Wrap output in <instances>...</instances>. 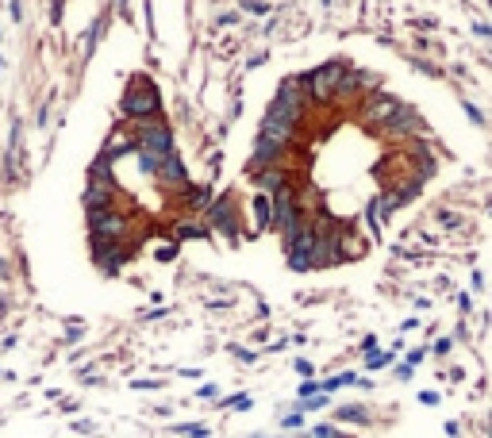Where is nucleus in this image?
<instances>
[{"mask_svg": "<svg viewBox=\"0 0 492 438\" xmlns=\"http://www.w3.org/2000/svg\"><path fill=\"white\" fill-rule=\"evenodd\" d=\"M119 108H124V116H131V119H151V116H158L162 96H158V89H154L151 77L135 74L131 81H127V89H124V104Z\"/></svg>", "mask_w": 492, "mask_h": 438, "instance_id": "f257e3e1", "label": "nucleus"}, {"mask_svg": "<svg viewBox=\"0 0 492 438\" xmlns=\"http://www.w3.org/2000/svg\"><path fill=\"white\" fill-rule=\"evenodd\" d=\"M342 77H346V66H342V62H323V66L312 69L300 85H308L304 92H308L312 100H331V96H339Z\"/></svg>", "mask_w": 492, "mask_h": 438, "instance_id": "f03ea898", "label": "nucleus"}, {"mask_svg": "<svg viewBox=\"0 0 492 438\" xmlns=\"http://www.w3.org/2000/svg\"><path fill=\"white\" fill-rule=\"evenodd\" d=\"M273 108L281 112V116H289L292 124H300V116H304V89H300V81H296V77H289V81L277 89Z\"/></svg>", "mask_w": 492, "mask_h": 438, "instance_id": "7ed1b4c3", "label": "nucleus"}, {"mask_svg": "<svg viewBox=\"0 0 492 438\" xmlns=\"http://www.w3.org/2000/svg\"><path fill=\"white\" fill-rule=\"evenodd\" d=\"M292 131H296V124H292L289 116H281L273 104H269V112H266V119H262V131H258V139H269V142H277V146H289L292 142Z\"/></svg>", "mask_w": 492, "mask_h": 438, "instance_id": "20e7f679", "label": "nucleus"}, {"mask_svg": "<svg viewBox=\"0 0 492 438\" xmlns=\"http://www.w3.org/2000/svg\"><path fill=\"white\" fill-rule=\"evenodd\" d=\"M208 215H212V224L219 227V231L227 235V239H235V204L227 196H219L216 204L208 208Z\"/></svg>", "mask_w": 492, "mask_h": 438, "instance_id": "39448f33", "label": "nucleus"}, {"mask_svg": "<svg viewBox=\"0 0 492 438\" xmlns=\"http://www.w3.org/2000/svg\"><path fill=\"white\" fill-rule=\"evenodd\" d=\"M158 181H166V185H173V189H185V185H189V174H185V166H181V158L177 154H169L166 162H162L158 166Z\"/></svg>", "mask_w": 492, "mask_h": 438, "instance_id": "423d86ee", "label": "nucleus"}, {"mask_svg": "<svg viewBox=\"0 0 492 438\" xmlns=\"http://www.w3.org/2000/svg\"><path fill=\"white\" fill-rule=\"evenodd\" d=\"M400 108V100H392V96H373L366 100V119H373V124H384V119L392 116Z\"/></svg>", "mask_w": 492, "mask_h": 438, "instance_id": "0eeeda50", "label": "nucleus"}, {"mask_svg": "<svg viewBox=\"0 0 492 438\" xmlns=\"http://www.w3.org/2000/svg\"><path fill=\"white\" fill-rule=\"evenodd\" d=\"M412 127H419V124H416V116H412L404 104L396 108L389 119H384V131H389V135H404V131H412Z\"/></svg>", "mask_w": 492, "mask_h": 438, "instance_id": "6e6552de", "label": "nucleus"}, {"mask_svg": "<svg viewBox=\"0 0 492 438\" xmlns=\"http://www.w3.org/2000/svg\"><path fill=\"white\" fill-rule=\"evenodd\" d=\"M377 85V74H366V69H358V74H346L342 77V89L339 92H366Z\"/></svg>", "mask_w": 492, "mask_h": 438, "instance_id": "1a4fd4ad", "label": "nucleus"}, {"mask_svg": "<svg viewBox=\"0 0 492 438\" xmlns=\"http://www.w3.org/2000/svg\"><path fill=\"white\" fill-rule=\"evenodd\" d=\"M277 158H281V146L269 142V139H258V146H254V166L266 169V166H273Z\"/></svg>", "mask_w": 492, "mask_h": 438, "instance_id": "9d476101", "label": "nucleus"}, {"mask_svg": "<svg viewBox=\"0 0 492 438\" xmlns=\"http://www.w3.org/2000/svg\"><path fill=\"white\" fill-rule=\"evenodd\" d=\"M269 224H273V208H269L266 192H258V196H254V231H266Z\"/></svg>", "mask_w": 492, "mask_h": 438, "instance_id": "9b49d317", "label": "nucleus"}, {"mask_svg": "<svg viewBox=\"0 0 492 438\" xmlns=\"http://www.w3.org/2000/svg\"><path fill=\"white\" fill-rule=\"evenodd\" d=\"M285 181H289V177H285V174H273V169H262V174H258V189L266 192V196H269V192H277Z\"/></svg>", "mask_w": 492, "mask_h": 438, "instance_id": "f8f14e48", "label": "nucleus"}, {"mask_svg": "<svg viewBox=\"0 0 492 438\" xmlns=\"http://www.w3.org/2000/svg\"><path fill=\"white\" fill-rule=\"evenodd\" d=\"M177 235H181V239H201V235H208V231L196 227V224H181V227H177Z\"/></svg>", "mask_w": 492, "mask_h": 438, "instance_id": "ddd939ff", "label": "nucleus"}, {"mask_svg": "<svg viewBox=\"0 0 492 438\" xmlns=\"http://www.w3.org/2000/svg\"><path fill=\"white\" fill-rule=\"evenodd\" d=\"M342 419H366V415H362V407H342Z\"/></svg>", "mask_w": 492, "mask_h": 438, "instance_id": "4468645a", "label": "nucleus"}, {"mask_svg": "<svg viewBox=\"0 0 492 438\" xmlns=\"http://www.w3.org/2000/svg\"><path fill=\"white\" fill-rule=\"evenodd\" d=\"M466 112H469V119H473V124H484V116H481V108H473V104H466Z\"/></svg>", "mask_w": 492, "mask_h": 438, "instance_id": "2eb2a0df", "label": "nucleus"}, {"mask_svg": "<svg viewBox=\"0 0 492 438\" xmlns=\"http://www.w3.org/2000/svg\"><path fill=\"white\" fill-rule=\"evenodd\" d=\"M477 27V35H484V39H492V27L489 24H473Z\"/></svg>", "mask_w": 492, "mask_h": 438, "instance_id": "dca6fc26", "label": "nucleus"}]
</instances>
